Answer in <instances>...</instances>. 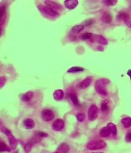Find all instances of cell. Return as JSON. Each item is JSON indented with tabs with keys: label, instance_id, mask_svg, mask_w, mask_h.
<instances>
[{
	"label": "cell",
	"instance_id": "6da1fadb",
	"mask_svg": "<svg viewBox=\"0 0 131 153\" xmlns=\"http://www.w3.org/2000/svg\"><path fill=\"white\" fill-rule=\"evenodd\" d=\"M110 81L106 78H101V79H98L96 82V91L97 92L98 94L102 95V96H106L107 95V86L109 85Z\"/></svg>",
	"mask_w": 131,
	"mask_h": 153
},
{
	"label": "cell",
	"instance_id": "7a4b0ae2",
	"mask_svg": "<svg viewBox=\"0 0 131 153\" xmlns=\"http://www.w3.org/2000/svg\"><path fill=\"white\" fill-rule=\"evenodd\" d=\"M106 147V143L101 140L91 141L87 143V148L91 150H97V149H102Z\"/></svg>",
	"mask_w": 131,
	"mask_h": 153
},
{
	"label": "cell",
	"instance_id": "3957f363",
	"mask_svg": "<svg viewBox=\"0 0 131 153\" xmlns=\"http://www.w3.org/2000/svg\"><path fill=\"white\" fill-rule=\"evenodd\" d=\"M97 114H98V109L96 105H91L90 108H89V111H88V119L89 121H94L97 118Z\"/></svg>",
	"mask_w": 131,
	"mask_h": 153
},
{
	"label": "cell",
	"instance_id": "277c9868",
	"mask_svg": "<svg viewBox=\"0 0 131 153\" xmlns=\"http://www.w3.org/2000/svg\"><path fill=\"white\" fill-rule=\"evenodd\" d=\"M41 119H43L44 121H52V119H54V113L49 109H44L43 112H41Z\"/></svg>",
	"mask_w": 131,
	"mask_h": 153
},
{
	"label": "cell",
	"instance_id": "5b68a950",
	"mask_svg": "<svg viewBox=\"0 0 131 153\" xmlns=\"http://www.w3.org/2000/svg\"><path fill=\"white\" fill-rule=\"evenodd\" d=\"M39 9H41V10L43 11L44 14H49V16H51V17H59L58 12H56V11H54V10H52L51 8L47 7V6H40V7H39Z\"/></svg>",
	"mask_w": 131,
	"mask_h": 153
},
{
	"label": "cell",
	"instance_id": "8992f818",
	"mask_svg": "<svg viewBox=\"0 0 131 153\" xmlns=\"http://www.w3.org/2000/svg\"><path fill=\"white\" fill-rule=\"evenodd\" d=\"M91 41H96V43L101 44V45H106L107 43H108L106 39L104 38V37H102V36H100V35H93V37H92Z\"/></svg>",
	"mask_w": 131,
	"mask_h": 153
},
{
	"label": "cell",
	"instance_id": "52a82bcc",
	"mask_svg": "<svg viewBox=\"0 0 131 153\" xmlns=\"http://www.w3.org/2000/svg\"><path fill=\"white\" fill-rule=\"evenodd\" d=\"M64 126H65V122L63 119H56L52 124L53 130H55V131H61L62 129L64 128Z\"/></svg>",
	"mask_w": 131,
	"mask_h": 153
},
{
	"label": "cell",
	"instance_id": "ba28073f",
	"mask_svg": "<svg viewBox=\"0 0 131 153\" xmlns=\"http://www.w3.org/2000/svg\"><path fill=\"white\" fill-rule=\"evenodd\" d=\"M77 5H78L77 0H66L65 1L66 8H68V10H73L74 8L77 7Z\"/></svg>",
	"mask_w": 131,
	"mask_h": 153
},
{
	"label": "cell",
	"instance_id": "9c48e42d",
	"mask_svg": "<svg viewBox=\"0 0 131 153\" xmlns=\"http://www.w3.org/2000/svg\"><path fill=\"white\" fill-rule=\"evenodd\" d=\"M112 19H113L112 14H110V13H108V12H105V13L102 14V17H101V20H102L104 23H106V24H109V23H111Z\"/></svg>",
	"mask_w": 131,
	"mask_h": 153
},
{
	"label": "cell",
	"instance_id": "30bf717a",
	"mask_svg": "<svg viewBox=\"0 0 131 153\" xmlns=\"http://www.w3.org/2000/svg\"><path fill=\"white\" fill-rule=\"evenodd\" d=\"M8 140H9V143H10V147L11 149H16L17 146V140L14 138L13 135H11V136L8 137Z\"/></svg>",
	"mask_w": 131,
	"mask_h": 153
},
{
	"label": "cell",
	"instance_id": "8fae6325",
	"mask_svg": "<svg viewBox=\"0 0 131 153\" xmlns=\"http://www.w3.org/2000/svg\"><path fill=\"white\" fill-rule=\"evenodd\" d=\"M23 125H24L25 128L32 129V128H34V126H35V121H33L32 119H26L23 121Z\"/></svg>",
	"mask_w": 131,
	"mask_h": 153
},
{
	"label": "cell",
	"instance_id": "7c38bea8",
	"mask_svg": "<svg viewBox=\"0 0 131 153\" xmlns=\"http://www.w3.org/2000/svg\"><path fill=\"white\" fill-rule=\"evenodd\" d=\"M53 97H54L55 100H61L62 98L64 97V92L63 90H56V91L53 92Z\"/></svg>",
	"mask_w": 131,
	"mask_h": 153
},
{
	"label": "cell",
	"instance_id": "4fadbf2b",
	"mask_svg": "<svg viewBox=\"0 0 131 153\" xmlns=\"http://www.w3.org/2000/svg\"><path fill=\"white\" fill-rule=\"evenodd\" d=\"M47 5V7H49V8H51L52 10H59V9H61V6L58 4V3H56L54 1H46L44 2Z\"/></svg>",
	"mask_w": 131,
	"mask_h": 153
},
{
	"label": "cell",
	"instance_id": "5bb4252c",
	"mask_svg": "<svg viewBox=\"0 0 131 153\" xmlns=\"http://www.w3.org/2000/svg\"><path fill=\"white\" fill-rule=\"evenodd\" d=\"M91 83H92V78L91 77H87L86 79H84L81 83H80L79 88L80 89H86L87 87L90 86Z\"/></svg>",
	"mask_w": 131,
	"mask_h": 153
},
{
	"label": "cell",
	"instance_id": "9a60e30c",
	"mask_svg": "<svg viewBox=\"0 0 131 153\" xmlns=\"http://www.w3.org/2000/svg\"><path fill=\"white\" fill-rule=\"evenodd\" d=\"M70 150V146L68 145V143H62L58 147V152L60 153H68Z\"/></svg>",
	"mask_w": 131,
	"mask_h": 153
},
{
	"label": "cell",
	"instance_id": "2e32d148",
	"mask_svg": "<svg viewBox=\"0 0 131 153\" xmlns=\"http://www.w3.org/2000/svg\"><path fill=\"white\" fill-rule=\"evenodd\" d=\"M110 134H111V131H110V129L107 127V126L101 128V130H100V132H99L100 137H102V138H107V137H109Z\"/></svg>",
	"mask_w": 131,
	"mask_h": 153
},
{
	"label": "cell",
	"instance_id": "e0dca14e",
	"mask_svg": "<svg viewBox=\"0 0 131 153\" xmlns=\"http://www.w3.org/2000/svg\"><path fill=\"white\" fill-rule=\"evenodd\" d=\"M33 95H34V94H33L32 92H27L26 94H24L21 96V99L22 101H25V102H27V101H30L32 99V97H33Z\"/></svg>",
	"mask_w": 131,
	"mask_h": 153
},
{
	"label": "cell",
	"instance_id": "ac0fdd59",
	"mask_svg": "<svg viewBox=\"0 0 131 153\" xmlns=\"http://www.w3.org/2000/svg\"><path fill=\"white\" fill-rule=\"evenodd\" d=\"M121 124H123L125 128H129L131 126V118L126 116V118L123 119H121Z\"/></svg>",
	"mask_w": 131,
	"mask_h": 153
},
{
	"label": "cell",
	"instance_id": "d6986e66",
	"mask_svg": "<svg viewBox=\"0 0 131 153\" xmlns=\"http://www.w3.org/2000/svg\"><path fill=\"white\" fill-rule=\"evenodd\" d=\"M107 127L110 129V131H111V134L113 136H116L117 135V127H116V125L114 123H112V122H109L108 124H107Z\"/></svg>",
	"mask_w": 131,
	"mask_h": 153
},
{
	"label": "cell",
	"instance_id": "ffe728a7",
	"mask_svg": "<svg viewBox=\"0 0 131 153\" xmlns=\"http://www.w3.org/2000/svg\"><path fill=\"white\" fill-rule=\"evenodd\" d=\"M83 29H84V26H83V24L75 25V26L72 27V29H71V33H73V34H77V33L81 32Z\"/></svg>",
	"mask_w": 131,
	"mask_h": 153
},
{
	"label": "cell",
	"instance_id": "44dd1931",
	"mask_svg": "<svg viewBox=\"0 0 131 153\" xmlns=\"http://www.w3.org/2000/svg\"><path fill=\"white\" fill-rule=\"evenodd\" d=\"M83 70H84V68L81 67H72L68 70V73H74V72H80V71H83Z\"/></svg>",
	"mask_w": 131,
	"mask_h": 153
},
{
	"label": "cell",
	"instance_id": "7402d4cb",
	"mask_svg": "<svg viewBox=\"0 0 131 153\" xmlns=\"http://www.w3.org/2000/svg\"><path fill=\"white\" fill-rule=\"evenodd\" d=\"M33 145H34V142H33L32 140H31V141H29V142L24 145V151H25L26 153L30 152V151H31V149H32V147H33Z\"/></svg>",
	"mask_w": 131,
	"mask_h": 153
},
{
	"label": "cell",
	"instance_id": "603a6c76",
	"mask_svg": "<svg viewBox=\"0 0 131 153\" xmlns=\"http://www.w3.org/2000/svg\"><path fill=\"white\" fill-rule=\"evenodd\" d=\"M11 148H9L7 145H6L5 143L3 142H0V152L2 151H10Z\"/></svg>",
	"mask_w": 131,
	"mask_h": 153
},
{
	"label": "cell",
	"instance_id": "cb8c5ba5",
	"mask_svg": "<svg viewBox=\"0 0 131 153\" xmlns=\"http://www.w3.org/2000/svg\"><path fill=\"white\" fill-rule=\"evenodd\" d=\"M92 37H93V34H92V33H85V34H83L80 38H81V40L86 41V40H91Z\"/></svg>",
	"mask_w": 131,
	"mask_h": 153
},
{
	"label": "cell",
	"instance_id": "d4e9b609",
	"mask_svg": "<svg viewBox=\"0 0 131 153\" xmlns=\"http://www.w3.org/2000/svg\"><path fill=\"white\" fill-rule=\"evenodd\" d=\"M108 110H109L108 103H107L106 101H103L102 103H101V111H102V112H107Z\"/></svg>",
	"mask_w": 131,
	"mask_h": 153
},
{
	"label": "cell",
	"instance_id": "484cf974",
	"mask_svg": "<svg viewBox=\"0 0 131 153\" xmlns=\"http://www.w3.org/2000/svg\"><path fill=\"white\" fill-rule=\"evenodd\" d=\"M70 100L72 101V103L74 104V105H78V99H77V96L74 94H70Z\"/></svg>",
	"mask_w": 131,
	"mask_h": 153
},
{
	"label": "cell",
	"instance_id": "4316f807",
	"mask_svg": "<svg viewBox=\"0 0 131 153\" xmlns=\"http://www.w3.org/2000/svg\"><path fill=\"white\" fill-rule=\"evenodd\" d=\"M94 19H90L85 20V21L83 22V26H90L92 24H94Z\"/></svg>",
	"mask_w": 131,
	"mask_h": 153
},
{
	"label": "cell",
	"instance_id": "83f0119b",
	"mask_svg": "<svg viewBox=\"0 0 131 153\" xmlns=\"http://www.w3.org/2000/svg\"><path fill=\"white\" fill-rule=\"evenodd\" d=\"M1 131H2V133H4L5 135H7L8 137L11 136V135H12L11 130H9V129H8L7 127H5V126H3V127L1 128Z\"/></svg>",
	"mask_w": 131,
	"mask_h": 153
},
{
	"label": "cell",
	"instance_id": "f1b7e54d",
	"mask_svg": "<svg viewBox=\"0 0 131 153\" xmlns=\"http://www.w3.org/2000/svg\"><path fill=\"white\" fill-rule=\"evenodd\" d=\"M103 3L107 6H114L118 3L117 0H109V1H103Z\"/></svg>",
	"mask_w": 131,
	"mask_h": 153
},
{
	"label": "cell",
	"instance_id": "f546056e",
	"mask_svg": "<svg viewBox=\"0 0 131 153\" xmlns=\"http://www.w3.org/2000/svg\"><path fill=\"white\" fill-rule=\"evenodd\" d=\"M119 19H123L124 21H127V20H128V14H119Z\"/></svg>",
	"mask_w": 131,
	"mask_h": 153
},
{
	"label": "cell",
	"instance_id": "4dcf8cb0",
	"mask_svg": "<svg viewBox=\"0 0 131 153\" xmlns=\"http://www.w3.org/2000/svg\"><path fill=\"white\" fill-rule=\"evenodd\" d=\"M76 119H77V121H80V122H82L85 119V115L84 114H82V113H80V114H77V116H76Z\"/></svg>",
	"mask_w": 131,
	"mask_h": 153
},
{
	"label": "cell",
	"instance_id": "1f68e13d",
	"mask_svg": "<svg viewBox=\"0 0 131 153\" xmlns=\"http://www.w3.org/2000/svg\"><path fill=\"white\" fill-rule=\"evenodd\" d=\"M5 10H6L5 6H0V19H1L3 17H4Z\"/></svg>",
	"mask_w": 131,
	"mask_h": 153
},
{
	"label": "cell",
	"instance_id": "d6a6232c",
	"mask_svg": "<svg viewBox=\"0 0 131 153\" xmlns=\"http://www.w3.org/2000/svg\"><path fill=\"white\" fill-rule=\"evenodd\" d=\"M6 83V78L5 77H0V89L3 88Z\"/></svg>",
	"mask_w": 131,
	"mask_h": 153
},
{
	"label": "cell",
	"instance_id": "836d02e7",
	"mask_svg": "<svg viewBox=\"0 0 131 153\" xmlns=\"http://www.w3.org/2000/svg\"><path fill=\"white\" fill-rule=\"evenodd\" d=\"M37 136L40 137V138H43V137H47V134L44 133V132H38L37 133Z\"/></svg>",
	"mask_w": 131,
	"mask_h": 153
},
{
	"label": "cell",
	"instance_id": "e575fe53",
	"mask_svg": "<svg viewBox=\"0 0 131 153\" xmlns=\"http://www.w3.org/2000/svg\"><path fill=\"white\" fill-rule=\"evenodd\" d=\"M125 141L127 143H131V133H127L125 136Z\"/></svg>",
	"mask_w": 131,
	"mask_h": 153
},
{
	"label": "cell",
	"instance_id": "d590c367",
	"mask_svg": "<svg viewBox=\"0 0 131 153\" xmlns=\"http://www.w3.org/2000/svg\"><path fill=\"white\" fill-rule=\"evenodd\" d=\"M125 22H126L127 26L130 27V28H131V21H129V20H127V21H125Z\"/></svg>",
	"mask_w": 131,
	"mask_h": 153
},
{
	"label": "cell",
	"instance_id": "8d00e7d4",
	"mask_svg": "<svg viewBox=\"0 0 131 153\" xmlns=\"http://www.w3.org/2000/svg\"><path fill=\"white\" fill-rule=\"evenodd\" d=\"M127 74H128V76H129L130 80H131V70H129L128 71H127Z\"/></svg>",
	"mask_w": 131,
	"mask_h": 153
},
{
	"label": "cell",
	"instance_id": "74e56055",
	"mask_svg": "<svg viewBox=\"0 0 131 153\" xmlns=\"http://www.w3.org/2000/svg\"><path fill=\"white\" fill-rule=\"evenodd\" d=\"M1 31L2 30H1V27H0V35H1Z\"/></svg>",
	"mask_w": 131,
	"mask_h": 153
},
{
	"label": "cell",
	"instance_id": "f35d334b",
	"mask_svg": "<svg viewBox=\"0 0 131 153\" xmlns=\"http://www.w3.org/2000/svg\"><path fill=\"white\" fill-rule=\"evenodd\" d=\"M55 153H58V152H55Z\"/></svg>",
	"mask_w": 131,
	"mask_h": 153
}]
</instances>
